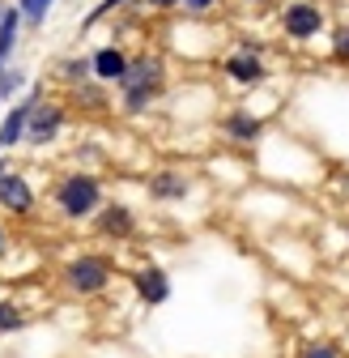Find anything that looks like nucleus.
<instances>
[{
	"label": "nucleus",
	"mask_w": 349,
	"mask_h": 358,
	"mask_svg": "<svg viewBox=\"0 0 349 358\" xmlns=\"http://www.w3.org/2000/svg\"><path fill=\"white\" fill-rule=\"evenodd\" d=\"M64 290L73 294V299H94V294H103L107 286H111V278H115V268H111V260H103V256H73L68 264H64Z\"/></svg>",
	"instance_id": "obj_1"
},
{
	"label": "nucleus",
	"mask_w": 349,
	"mask_h": 358,
	"mask_svg": "<svg viewBox=\"0 0 349 358\" xmlns=\"http://www.w3.org/2000/svg\"><path fill=\"white\" fill-rule=\"evenodd\" d=\"M56 205L64 217L81 222V217H94L103 209V184L94 175H68L64 184L56 188Z\"/></svg>",
	"instance_id": "obj_2"
},
{
	"label": "nucleus",
	"mask_w": 349,
	"mask_h": 358,
	"mask_svg": "<svg viewBox=\"0 0 349 358\" xmlns=\"http://www.w3.org/2000/svg\"><path fill=\"white\" fill-rule=\"evenodd\" d=\"M119 85H124V107H128V111L149 107V99L158 94V85H162V60H158V56H141V60H133Z\"/></svg>",
	"instance_id": "obj_3"
},
{
	"label": "nucleus",
	"mask_w": 349,
	"mask_h": 358,
	"mask_svg": "<svg viewBox=\"0 0 349 358\" xmlns=\"http://www.w3.org/2000/svg\"><path fill=\"white\" fill-rule=\"evenodd\" d=\"M281 26H285L290 38H311V34H320L324 13H320V5H311V0H294V5L281 9Z\"/></svg>",
	"instance_id": "obj_4"
},
{
	"label": "nucleus",
	"mask_w": 349,
	"mask_h": 358,
	"mask_svg": "<svg viewBox=\"0 0 349 358\" xmlns=\"http://www.w3.org/2000/svg\"><path fill=\"white\" fill-rule=\"evenodd\" d=\"M133 286H137V299H141L145 307H162V303L170 299V273H166L162 264H145V268H137Z\"/></svg>",
	"instance_id": "obj_5"
},
{
	"label": "nucleus",
	"mask_w": 349,
	"mask_h": 358,
	"mask_svg": "<svg viewBox=\"0 0 349 358\" xmlns=\"http://www.w3.org/2000/svg\"><path fill=\"white\" fill-rule=\"evenodd\" d=\"M60 124H64V111L56 103H34L30 124H26V141L30 145H47L56 132H60Z\"/></svg>",
	"instance_id": "obj_6"
},
{
	"label": "nucleus",
	"mask_w": 349,
	"mask_h": 358,
	"mask_svg": "<svg viewBox=\"0 0 349 358\" xmlns=\"http://www.w3.org/2000/svg\"><path fill=\"white\" fill-rule=\"evenodd\" d=\"M0 209H9V213H34V188L26 184V175H13L5 171L0 175Z\"/></svg>",
	"instance_id": "obj_7"
},
{
	"label": "nucleus",
	"mask_w": 349,
	"mask_h": 358,
	"mask_svg": "<svg viewBox=\"0 0 349 358\" xmlns=\"http://www.w3.org/2000/svg\"><path fill=\"white\" fill-rule=\"evenodd\" d=\"M94 227L107 239H128L137 231V222H133V209H128V205H107V209L94 213Z\"/></svg>",
	"instance_id": "obj_8"
},
{
	"label": "nucleus",
	"mask_w": 349,
	"mask_h": 358,
	"mask_svg": "<svg viewBox=\"0 0 349 358\" xmlns=\"http://www.w3.org/2000/svg\"><path fill=\"white\" fill-rule=\"evenodd\" d=\"M34 103H38V90L26 99V103H17L9 115H5V124H0V150H9V145H17V141H26V124H30V111H34Z\"/></svg>",
	"instance_id": "obj_9"
},
{
	"label": "nucleus",
	"mask_w": 349,
	"mask_h": 358,
	"mask_svg": "<svg viewBox=\"0 0 349 358\" xmlns=\"http://www.w3.org/2000/svg\"><path fill=\"white\" fill-rule=\"evenodd\" d=\"M149 196L154 201H184L188 196V175L184 171H154L149 175Z\"/></svg>",
	"instance_id": "obj_10"
},
{
	"label": "nucleus",
	"mask_w": 349,
	"mask_h": 358,
	"mask_svg": "<svg viewBox=\"0 0 349 358\" xmlns=\"http://www.w3.org/2000/svg\"><path fill=\"white\" fill-rule=\"evenodd\" d=\"M226 73L239 85H260L265 81V60H260L255 52H235V56H226Z\"/></svg>",
	"instance_id": "obj_11"
},
{
	"label": "nucleus",
	"mask_w": 349,
	"mask_h": 358,
	"mask_svg": "<svg viewBox=\"0 0 349 358\" xmlns=\"http://www.w3.org/2000/svg\"><path fill=\"white\" fill-rule=\"evenodd\" d=\"M90 60H94V77H98V81H124L128 64H133L119 48H103V52H94Z\"/></svg>",
	"instance_id": "obj_12"
},
{
	"label": "nucleus",
	"mask_w": 349,
	"mask_h": 358,
	"mask_svg": "<svg viewBox=\"0 0 349 358\" xmlns=\"http://www.w3.org/2000/svg\"><path fill=\"white\" fill-rule=\"evenodd\" d=\"M17 30H22V9H5L0 13V64H5L17 48Z\"/></svg>",
	"instance_id": "obj_13"
},
{
	"label": "nucleus",
	"mask_w": 349,
	"mask_h": 358,
	"mask_svg": "<svg viewBox=\"0 0 349 358\" xmlns=\"http://www.w3.org/2000/svg\"><path fill=\"white\" fill-rule=\"evenodd\" d=\"M222 128H226V137H230V141H255V137H260V120L247 115V111H230Z\"/></svg>",
	"instance_id": "obj_14"
},
{
	"label": "nucleus",
	"mask_w": 349,
	"mask_h": 358,
	"mask_svg": "<svg viewBox=\"0 0 349 358\" xmlns=\"http://www.w3.org/2000/svg\"><path fill=\"white\" fill-rule=\"evenodd\" d=\"M26 324H30V316L22 311V303L0 299V337H13V333H22Z\"/></svg>",
	"instance_id": "obj_15"
},
{
	"label": "nucleus",
	"mask_w": 349,
	"mask_h": 358,
	"mask_svg": "<svg viewBox=\"0 0 349 358\" xmlns=\"http://www.w3.org/2000/svg\"><path fill=\"white\" fill-rule=\"evenodd\" d=\"M298 358H345V345L336 337H311L298 350Z\"/></svg>",
	"instance_id": "obj_16"
},
{
	"label": "nucleus",
	"mask_w": 349,
	"mask_h": 358,
	"mask_svg": "<svg viewBox=\"0 0 349 358\" xmlns=\"http://www.w3.org/2000/svg\"><path fill=\"white\" fill-rule=\"evenodd\" d=\"M56 5V0H17V9H22V22L30 26H43L47 22V9Z\"/></svg>",
	"instance_id": "obj_17"
},
{
	"label": "nucleus",
	"mask_w": 349,
	"mask_h": 358,
	"mask_svg": "<svg viewBox=\"0 0 349 358\" xmlns=\"http://www.w3.org/2000/svg\"><path fill=\"white\" fill-rule=\"evenodd\" d=\"M332 48H336V56H341V60H349V26H341V30H336Z\"/></svg>",
	"instance_id": "obj_18"
},
{
	"label": "nucleus",
	"mask_w": 349,
	"mask_h": 358,
	"mask_svg": "<svg viewBox=\"0 0 349 358\" xmlns=\"http://www.w3.org/2000/svg\"><path fill=\"white\" fill-rule=\"evenodd\" d=\"M184 9L188 13H209V9H217V0H184Z\"/></svg>",
	"instance_id": "obj_19"
},
{
	"label": "nucleus",
	"mask_w": 349,
	"mask_h": 358,
	"mask_svg": "<svg viewBox=\"0 0 349 358\" xmlns=\"http://www.w3.org/2000/svg\"><path fill=\"white\" fill-rule=\"evenodd\" d=\"M154 9H174V5H184V0H149Z\"/></svg>",
	"instance_id": "obj_20"
},
{
	"label": "nucleus",
	"mask_w": 349,
	"mask_h": 358,
	"mask_svg": "<svg viewBox=\"0 0 349 358\" xmlns=\"http://www.w3.org/2000/svg\"><path fill=\"white\" fill-rule=\"evenodd\" d=\"M0 252H5V231H0Z\"/></svg>",
	"instance_id": "obj_21"
},
{
	"label": "nucleus",
	"mask_w": 349,
	"mask_h": 358,
	"mask_svg": "<svg viewBox=\"0 0 349 358\" xmlns=\"http://www.w3.org/2000/svg\"><path fill=\"white\" fill-rule=\"evenodd\" d=\"M0 175H5V162H0Z\"/></svg>",
	"instance_id": "obj_22"
},
{
	"label": "nucleus",
	"mask_w": 349,
	"mask_h": 358,
	"mask_svg": "<svg viewBox=\"0 0 349 358\" xmlns=\"http://www.w3.org/2000/svg\"><path fill=\"white\" fill-rule=\"evenodd\" d=\"M0 13H5V9H0Z\"/></svg>",
	"instance_id": "obj_23"
}]
</instances>
